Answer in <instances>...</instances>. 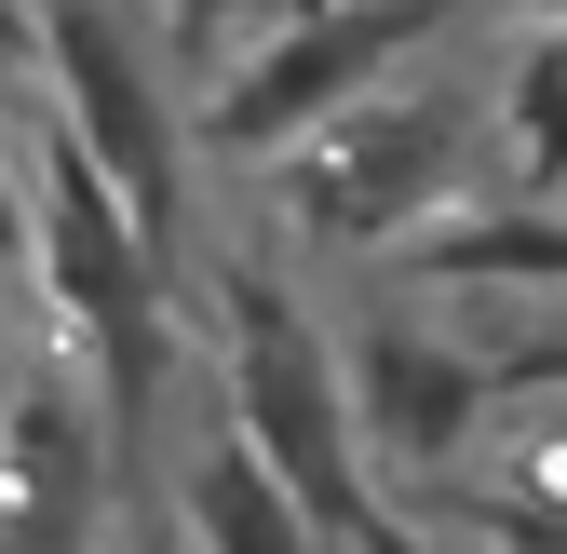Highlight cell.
Returning <instances> with one entry per match:
<instances>
[{"label": "cell", "mask_w": 567, "mask_h": 554, "mask_svg": "<svg viewBox=\"0 0 567 554\" xmlns=\"http://www.w3.org/2000/svg\"><path fill=\"white\" fill-rule=\"evenodd\" d=\"M284 14H324V0H284Z\"/></svg>", "instance_id": "16"}, {"label": "cell", "mask_w": 567, "mask_h": 554, "mask_svg": "<svg viewBox=\"0 0 567 554\" xmlns=\"http://www.w3.org/2000/svg\"><path fill=\"white\" fill-rule=\"evenodd\" d=\"M95 527V406L82 392H28L0 433V541L14 554H68Z\"/></svg>", "instance_id": "7"}, {"label": "cell", "mask_w": 567, "mask_h": 554, "mask_svg": "<svg viewBox=\"0 0 567 554\" xmlns=\"http://www.w3.org/2000/svg\"><path fill=\"white\" fill-rule=\"evenodd\" d=\"M351 554H446V541H433V527H419V514H379V527H365V541H351Z\"/></svg>", "instance_id": "13"}, {"label": "cell", "mask_w": 567, "mask_h": 554, "mask_svg": "<svg viewBox=\"0 0 567 554\" xmlns=\"http://www.w3.org/2000/svg\"><path fill=\"white\" fill-rule=\"evenodd\" d=\"M405 285H554L567 298V203H501L473 230H419L405 244Z\"/></svg>", "instance_id": "9"}, {"label": "cell", "mask_w": 567, "mask_h": 554, "mask_svg": "<svg viewBox=\"0 0 567 554\" xmlns=\"http://www.w3.org/2000/svg\"><path fill=\"white\" fill-rule=\"evenodd\" d=\"M460 488H486V501H514V514H554V527H567V420H514V433H486V473H460Z\"/></svg>", "instance_id": "11"}, {"label": "cell", "mask_w": 567, "mask_h": 554, "mask_svg": "<svg viewBox=\"0 0 567 554\" xmlns=\"http://www.w3.org/2000/svg\"><path fill=\"white\" fill-rule=\"evenodd\" d=\"M14 406H28V392H14V366H0V433H14Z\"/></svg>", "instance_id": "15"}, {"label": "cell", "mask_w": 567, "mask_h": 554, "mask_svg": "<svg viewBox=\"0 0 567 554\" xmlns=\"http://www.w3.org/2000/svg\"><path fill=\"white\" fill-rule=\"evenodd\" d=\"M473 0H324V14H284L244 68H217L203 95V150L217 163H284L311 150L324 122H351L365 95H392L405 54H433Z\"/></svg>", "instance_id": "3"}, {"label": "cell", "mask_w": 567, "mask_h": 554, "mask_svg": "<svg viewBox=\"0 0 567 554\" xmlns=\"http://www.w3.org/2000/svg\"><path fill=\"white\" fill-rule=\"evenodd\" d=\"M230 433L298 488V514L351 554L392 501H379V473L365 447H351V392H338V338L270 285V270H230Z\"/></svg>", "instance_id": "2"}, {"label": "cell", "mask_w": 567, "mask_h": 554, "mask_svg": "<svg viewBox=\"0 0 567 554\" xmlns=\"http://www.w3.org/2000/svg\"><path fill=\"white\" fill-rule=\"evenodd\" d=\"M473 150V95L419 82V95H365L351 122H324L311 150L270 163V203L284 230H298V257H365V244H419L433 230V203Z\"/></svg>", "instance_id": "4"}, {"label": "cell", "mask_w": 567, "mask_h": 554, "mask_svg": "<svg viewBox=\"0 0 567 554\" xmlns=\"http://www.w3.org/2000/svg\"><path fill=\"white\" fill-rule=\"evenodd\" d=\"M189 541H203V554H338V541L298 514V488H284L230 420H217V447L189 460Z\"/></svg>", "instance_id": "8"}, {"label": "cell", "mask_w": 567, "mask_h": 554, "mask_svg": "<svg viewBox=\"0 0 567 554\" xmlns=\"http://www.w3.org/2000/svg\"><path fill=\"white\" fill-rule=\"evenodd\" d=\"M28 14H41V68H54V122L82 135V163L122 189V217L176 270V244H189V150L163 135V82L135 68L109 0H28Z\"/></svg>", "instance_id": "6"}, {"label": "cell", "mask_w": 567, "mask_h": 554, "mask_svg": "<svg viewBox=\"0 0 567 554\" xmlns=\"http://www.w3.org/2000/svg\"><path fill=\"white\" fill-rule=\"evenodd\" d=\"M486 379L501 392H567V325H514L501 352H486Z\"/></svg>", "instance_id": "12"}, {"label": "cell", "mask_w": 567, "mask_h": 554, "mask_svg": "<svg viewBox=\"0 0 567 554\" xmlns=\"http://www.w3.org/2000/svg\"><path fill=\"white\" fill-rule=\"evenodd\" d=\"M501 163L527 203H567V28H527L514 82H501Z\"/></svg>", "instance_id": "10"}, {"label": "cell", "mask_w": 567, "mask_h": 554, "mask_svg": "<svg viewBox=\"0 0 567 554\" xmlns=\"http://www.w3.org/2000/svg\"><path fill=\"white\" fill-rule=\"evenodd\" d=\"M338 392H351V447H365L379 501L419 488L446 501L473 447H486V406H501V379H486V352H460V338H433L405 298H365L338 325Z\"/></svg>", "instance_id": "5"}, {"label": "cell", "mask_w": 567, "mask_h": 554, "mask_svg": "<svg viewBox=\"0 0 567 554\" xmlns=\"http://www.w3.org/2000/svg\"><path fill=\"white\" fill-rule=\"evenodd\" d=\"M41 54V14H28V0H0V68H28Z\"/></svg>", "instance_id": "14"}, {"label": "cell", "mask_w": 567, "mask_h": 554, "mask_svg": "<svg viewBox=\"0 0 567 554\" xmlns=\"http://www.w3.org/2000/svg\"><path fill=\"white\" fill-rule=\"evenodd\" d=\"M14 230H28V257H41V298L82 325V352H95V420L135 433V420L163 406V257H150V230L122 217V189L82 163L68 122L28 135Z\"/></svg>", "instance_id": "1"}]
</instances>
